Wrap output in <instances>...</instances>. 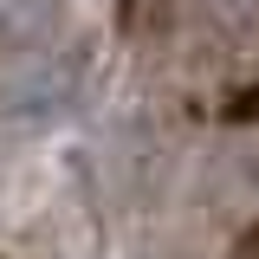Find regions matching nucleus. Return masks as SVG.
Returning <instances> with one entry per match:
<instances>
[{
    "label": "nucleus",
    "instance_id": "1",
    "mask_svg": "<svg viewBox=\"0 0 259 259\" xmlns=\"http://www.w3.org/2000/svg\"><path fill=\"white\" fill-rule=\"evenodd\" d=\"M78 91V59L59 39L26 46V52H0V117H32V110H59Z\"/></svg>",
    "mask_w": 259,
    "mask_h": 259
},
{
    "label": "nucleus",
    "instance_id": "4",
    "mask_svg": "<svg viewBox=\"0 0 259 259\" xmlns=\"http://www.w3.org/2000/svg\"><path fill=\"white\" fill-rule=\"evenodd\" d=\"M214 7H221V13H246L253 0H214Z\"/></svg>",
    "mask_w": 259,
    "mask_h": 259
},
{
    "label": "nucleus",
    "instance_id": "3",
    "mask_svg": "<svg viewBox=\"0 0 259 259\" xmlns=\"http://www.w3.org/2000/svg\"><path fill=\"white\" fill-rule=\"evenodd\" d=\"M240 259H259V221L246 227V233H240Z\"/></svg>",
    "mask_w": 259,
    "mask_h": 259
},
{
    "label": "nucleus",
    "instance_id": "2",
    "mask_svg": "<svg viewBox=\"0 0 259 259\" xmlns=\"http://www.w3.org/2000/svg\"><path fill=\"white\" fill-rule=\"evenodd\" d=\"M59 20H65L59 0H0V52H26V46L59 39Z\"/></svg>",
    "mask_w": 259,
    "mask_h": 259
}]
</instances>
